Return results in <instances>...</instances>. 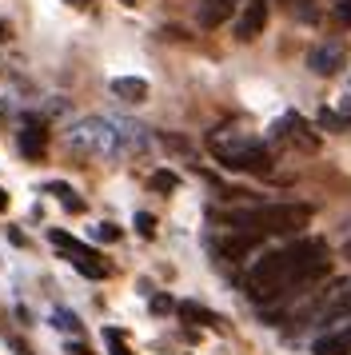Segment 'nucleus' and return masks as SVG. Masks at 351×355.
<instances>
[{"mask_svg":"<svg viewBox=\"0 0 351 355\" xmlns=\"http://www.w3.org/2000/svg\"><path fill=\"white\" fill-rule=\"evenodd\" d=\"M323 272H327V248H323V240H296L287 248H280V252H268V256L255 259L248 268L243 288H248V295L255 304H268V300H280L287 291L319 279Z\"/></svg>","mask_w":351,"mask_h":355,"instance_id":"obj_1","label":"nucleus"},{"mask_svg":"<svg viewBox=\"0 0 351 355\" xmlns=\"http://www.w3.org/2000/svg\"><path fill=\"white\" fill-rule=\"evenodd\" d=\"M223 224L236 236L248 240H264V236H296L311 224V208L307 204H259V208H243L223 216Z\"/></svg>","mask_w":351,"mask_h":355,"instance_id":"obj_2","label":"nucleus"},{"mask_svg":"<svg viewBox=\"0 0 351 355\" xmlns=\"http://www.w3.org/2000/svg\"><path fill=\"white\" fill-rule=\"evenodd\" d=\"M68 148H76L84 156H120V152L144 148V136L140 128L132 132L116 120H104V116H84L80 124L68 128Z\"/></svg>","mask_w":351,"mask_h":355,"instance_id":"obj_3","label":"nucleus"},{"mask_svg":"<svg viewBox=\"0 0 351 355\" xmlns=\"http://www.w3.org/2000/svg\"><path fill=\"white\" fill-rule=\"evenodd\" d=\"M207 148L212 156L232 168V172H252V176H268L271 172V152L264 140H255L252 132H239V128H216L207 136Z\"/></svg>","mask_w":351,"mask_h":355,"instance_id":"obj_4","label":"nucleus"},{"mask_svg":"<svg viewBox=\"0 0 351 355\" xmlns=\"http://www.w3.org/2000/svg\"><path fill=\"white\" fill-rule=\"evenodd\" d=\"M52 243L60 248L64 259H68V263H72V268H76L80 275H88V279H104V275H108V263L96 256L88 243L72 240V236H64V232H52Z\"/></svg>","mask_w":351,"mask_h":355,"instance_id":"obj_5","label":"nucleus"},{"mask_svg":"<svg viewBox=\"0 0 351 355\" xmlns=\"http://www.w3.org/2000/svg\"><path fill=\"white\" fill-rule=\"evenodd\" d=\"M343 60H348V49L339 40H323V44H316V49L307 52V68L316 76H335L343 68Z\"/></svg>","mask_w":351,"mask_h":355,"instance_id":"obj_6","label":"nucleus"},{"mask_svg":"<svg viewBox=\"0 0 351 355\" xmlns=\"http://www.w3.org/2000/svg\"><path fill=\"white\" fill-rule=\"evenodd\" d=\"M264 28H268V0H243L236 20V36L239 40H255Z\"/></svg>","mask_w":351,"mask_h":355,"instance_id":"obj_7","label":"nucleus"},{"mask_svg":"<svg viewBox=\"0 0 351 355\" xmlns=\"http://www.w3.org/2000/svg\"><path fill=\"white\" fill-rule=\"evenodd\" d=\"M271 132H275L280 140H291V144H300V148H316V144H319L316 136L307 132V124H303L300 116H284V120H280Z\"/></svg>","mask_w":351,"mask_h":355,"instance_id":"obj_8","label":"nucleus"},{"mask_svg":"<svg viewBox=\"0 0 351 355\" xmlns=\"http://www.w3.org/2000/svg\"><path fill=\"white\" fill-rule=\"evenodd\" d=\"M16 144H20V156H28V160H40L48 148V132L36 128V124H24V128L16 132Z\"/></svg>","mask_w":351,"mask_h":355,"instance_id":"obj_9","label":"nucleus"},{"mask_svg":"<svg viewBox=\"0 0 351 355\" xmlns=\"http://www.w3.org/2000/svg\"><path fill=\"white\" fill-rule=\"evenodd\" d=\"M236 8H239V0H200V24L204 28H220Z\"/></svg>","mask_w":351,"mask_h":355,"instance_id":"obj_10","label":"nucleus"},{"mask_svg":"<svg viewBox=\"0 0 351 355\" xmlns=\"http://www.w3.org/2000/svg\"><path fill=\"white\" fill-rule=\"evenodd\" d=\"M311 352L316 355H351V323H343L332 336H319Z\"/></svg>","mask_w":351,"mask_h":355,"instance_id":"obj_11","label":"nucleus"},{"mask_svg":"<svg viewBox=\"0 0 351 355\" xmlns=\"http://www.w3.org/2000/svg\"><path fill=\"white\" fill-rule=\"evenodd\" d=\"M112 96L128 100V104H144L148 100V80H140V76H116L112 80Z\"/></svg>","mask_w":351,"mask_h":355,"instance_id":"obj_12","label":"nucleus"},{"mask_svg":"<svg viewBox=\"0 0 351 355\" xmlns=\"http://www.w3.org/2000/svg\"><path fill=\"white\" fill-rule=\"evenodd\" d=\"M180 320H188V323H204V327H212V323H220V315L188 300V304H180Z\"/></svg>","mask_w":351,"mask_h":355,"instance_id":"obj_13","label":"nucleus"},{"mask_svg":"<svg viewBox=\"0 0 351 355\" xmlns=\"http://www.w3.org/2000/svg\"><path fill=\"white\" fill-rule=\"evenodd\" d=\"M343 315H351V288H343V295L335 300V307L323 315V320H343Z\"/></svg>","mask_w":351,"mask_h":355,"instance_id":"obj_14","label":"nucleus"},{"mask_svg":"<svg viewBox=\"0 0 351 355\" xmlns=\"http://www.w3.org/2000/svg\"><path fill=\"white\" fill-rule=\"evenodd\" d=\"M176 184H180V180H176L172 172H156V176H152V188H156V192H176Z\"/></svg>","mask_w":351,"mask_h":355,"instance_id":"obj_15","label":"nucleus"},{"mask_svg":"<svg viewBox=\"0 0 351 355\" xmlns=\"http://www.w3.org/2000/svg\"><path fill=\"white\" fill-rule=\"evenodd\" d=\"M136 232H140L144 240H152V236H156V220H152L148 211H140V216H136Z\"/></svg>","mask_w":351,"mask_h":355,"instance_id":"obj_16","label":"nucleus"},{"mask_svg":"<svg viewBox=\"0 0 351 355\" xmlns=\"http://www.w3.org/2000/svg\"><path fill=\"white\" fill-rule=\"evenodd\" d=\"M104 339H108V347H112V355H132L128 352V343H124V336H120V331H104Z\"/></svg>","mask_w":351,"mask_h":355,"instance_id":"obj_17","label":"nucleus"},{"mask_svg":"<svg viewBox=\"0 0 351 355\" xmlns=\"http://www.w3.org/2000/svg\"><path fill=\"white\" fill-rule=\"evenodd\" d=\"M92 236H96L100 243H116V240H120V227H116V224H100Z\"/></svg>","mask_w":351,"mask_h":355,"instance_id":"obj_18","label":"nucleus"},{"mask_svg":"<svg viewBox=\"0 0 351 355\" xmlns=\"http://www.w3.org/2000/svg\"><path fill=\"white\" fill-rule=\"evenodd\" d=\"M52 320H56V327H64V331H72V336H80V320H76V315H68V311H56Z\"/></svg>","mask_w":351,"mask_h":355,"instance_id":"obj_19","label":"nucleus"},{"mask_svg":"<svg viewBox=\"0 0 351 355\" xmlns=\"http://www.w3.org/2000/svg\"><path fill=\"white\" fill-rule=\"evenodd\" d=\"M319 124H323V128H335V132H348L351 128L348 120H339L335 112H319Z\"/></svg>","mask_w":351,"mask_h":355,"instance_id":"obj_20","label":"nucleus"},{"mask_svg":"<svg viewBox=\"0 0 351 355\" xmlns=\"http://www.w3.org/2000/svg\"><path fill=\"white\" fill-rule=\"evenodd\" d=\"M335 20H339L343 28H351V0H339V4H335Z\"/></svg>","mask_w":351,"mask_h":355,"instance_id":"obj_21","label":"nucleus"},{"mask_svg":"<svg viewBox=\"0 0 351 355\" xmlns=\"http://www.w3.org/2000/svg\"><path fill=\"white\" fill-rule=\"evenodd\" d=\"M48 192H56L60 200H68V196H72V188H68V184H60V180H52V184H48Z\"/></svg>","mask_w":351,"mask_h":355,"instance_id":"obj_22","label":"nucleus"},{"mask_svg":"<svg viewBox=\"0 0 351 355\" xmlns=\"http://www.w3.org/2000/svg\"><path fill=\"white\" fill-rule=\"evenodd\" d=\"M152 311H160V315L172 311V300H168V295H156V300H152Z\"/></svg>","mask_w":351,"mask_h":355,"instance_id":"obj_23","label":"nucleus"},{"mask_svg":"<svg viewBox=\"0 0 351 355\" xmlns=\"http://www.w3.org/2000/svg\"><path fill=\"white\" fill-rule=\"evenodd\" d=\"M0 211H8V192L0 188Z\"/></svg>","mask_w":351,"mask_h":355,"instance_id":"obj_24","label":"nucleus"},{"mask_svg":"<svg viewBox=\"0 0 351 355\" xmlns=\"http://www.w3.org/2000/svg\"><path fill=\"white\" fill-rule=\"evenodd\" d=\"M68 4H76V8H88V4H92V0H68Z\"/></svg>","mask_w":351,"mask_h":355,"instance_id":"obj_25","label":"nucleus"},{"mask_svg":"<svg viewBox=\"0 0 351 355\" xmlns=\"http://www.w3.org/2000/svg\"><path fill=\"white\" fill-rule=\"evenodd\" d=\"M343 259H348V263H351V240L343 243Z\"/></svg>","mask_w":351,"mask_h":355,"instance_id":"obj_26","label":"nucleus"},{"mask_svg":"<svg viewBox=\"0 0 351 355\" xmlns=\"http://www.w3.org/2000/svg\"><path fill=\"white\" fill-rule=\"evenodd\" d=\"M4 36H8V28H4V24H0V40H4Z\"/></svg>","mask_w":351,"mask_h":355,"instance_id":"obj_27","label":"nucleus"},{"mask_svg":"<svg viewBox=\"0 0 351 355\" xmlns=\"http://www.w3.org/2000/svg\"><path fill=\"white\" fill-rule=\"evenodd\" d=\"M291 4H311V0H291Z\"/></svg>","mask_w":351,"mask_h":355,"instance_id":"obj_28","label":"nucleus"}]
</instances>
